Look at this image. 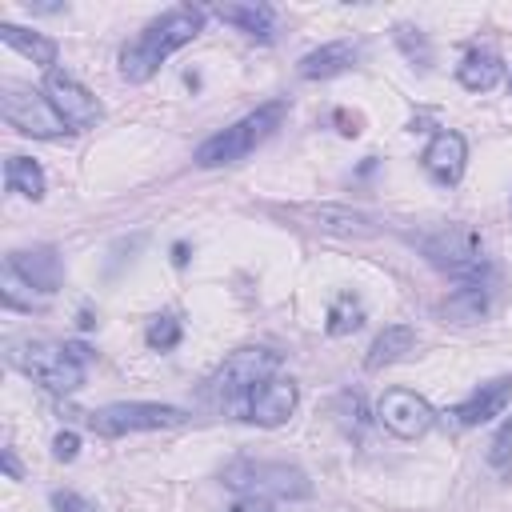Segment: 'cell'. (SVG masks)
Instances as JSON below:
<instances>
[{"instance_id": "cell-1", "label": "cell", "mask_w": 512, "mask_h": 512, "mask_svg": "<svg viewBox=\"0 0 512 512\" xmlns=\"http://www.w3.org/2000/svg\"><path fill=\"white\" fill-rule=\"evenodd\" d=\"M200 28H204V12L200 8H192V4L168 8L132 44H124V52H120V76L128 84H148L176 48H184V44H192L200 36Z\"/></svg>"}, {"instance_id": "cell-2", "label": "cell", "mask_w": 512, "mask_h": 512, "mask_svg": "<svg viewBox=\"0 0 512 512\" xmlns=\"http://www.w3.org/2000/svg\"><path fill=\"white\" fill-rule=\"evenodd\" d=\"M284 112H288L284 100H268V104H260L256 112H248V116H240L236 124H228L224 132L208 136V140L196 148V156H192L196 168H220V164H236V160H244L248 152H256V148L280 128Z\"/></svg>"}, {"instance_id": "cell-3", "label": "cell", "mask_w": 512, "mask_h": 512, "mask_svg": "<svg viewBox=\"0 0 512 512\" xmlns=\"http://www.w3.org/2000/svg\"><path fill=\"white\" fill-rule=\"evenodd\" d=\"M224 484L244 496H264V500H308L312 480L304 468L284 464V460H252L240 456L224 468Z\"/></svg>"}, {"instance_id": "cell-4", "label": "cell", "mask_w": 512, "mask_h": 512, "mask_svg": "<svg viewBox=\"0 0 512 512\" xmlns=\"http://www.w3.org/2000/svg\"><path fill=\"white\" fill-rule=\"evenodd\" d=\"M8 364L44 384L48 392H76L84 384V364L68 352V344L48 340H8Z\"/></svg>"}, {"instance_id": "cell-5", "label": "cell", "mask_w": 512, "mask_h": 512, "mask_svg": "<svg viewBox=\"0 0 512 512\" xmlns=\"http://www.w3.org/2000/svg\"><path fill=\"white\" fill-rule=\"evenodd\" d=\"M424 256L432 268H440L444 276L460 280V284H480L488 272L484 260V240L468 228V224H444L432 236H424Z\"/></svg>"}, {"instance_id": "cell-6", "label": "cell", "mask_w": 512, "mask_h": 512, "mask_svg": "<svg viewBox=\"0 0 512 512\" xmlns=\"http://www.w3.org/2000/svg\"><path fill=\"white\" fill-rule=\"evenodd\" d=\"M276 368H280V352H276V348H264V344H256V348H236V352L216 368V376L208 380V396L220 400V404H236V400L248 404V396H252L264 380H272Z\"/></svg>"}, {"instance_id": "cell-7", "label": "cell", "mask_w": 512, "mask_h": 512, "mask_svg": "<svg viewBox=\"0 0 512 512\" xmlns=\"http://www.w3.org/2000/svg\"><path fill=\"white\" fill-rule=\"evenodd\" d=\"M188 420L184 408L176 404H156V400H120L104 404L88 416L92 432L100 436H128V432H156V428H180Z\"/></svg>"}, {"instance_id": "cell-8", "label": "cell", "mask_w": 512, "mask_h": 512, "mask_svg": "<svg viewBox=\"0 0 512 512\" xmlns=\"http://www.w3.org/2000/svg\"><path fill=\"white\" fill-rule=\"evenodd\" d=\"M0 112L8 120V128H16L20 136H36V140H56L64 132H72L64 124V116L52 108V100L44 92H28V88H4L0 96Z\"/></svg>"}, {"instance_id": "cell-9", "label": "cell", "mask_w": 512, "mask_h": 512, "mask_svg": "<svg viewBox=\"0 0 512 512\" xmlns=\"http://www.w3.org/2000/svg\"><path fill=\"white\" fill-rule=\"evenodd\" d=\"M44 96L52 100V108L64 116V124H68L72 132H80V128H96L100 116H104L100 100H96L72 72H64V68L44 72Z\"/></svg>"}, {"instance_id": "cell-10", "label": "cell", "mask_w": 512, "mask_h": 512, "mask_svg": "<svg viewBox=\"0 0 512 512\" xmlns=\"http://www.w3.org/2000/svg\"><path fill=\"white\" fill-rule=\"evenodd\" d=\"M376 420L392 436H400V440H420L436 424V412H432V404L420 392H412V388H388L376 400Z\"/></svg>"}, {"instance_id": "cell-11", "label": "cell", "mask_w": 512, "mask_h": 512, "mask_svg": "<svg viewBox=\"0 0 512 512\" xmlns=\"http://www.w3.org/2000/svg\"><path fill=\"white\" fill-rule=\"evenodd\" d=\"M296 404H300L296 380H292V376H272V380H264V384L248 396L244 416H248L252 424H260V428H280V424L292 420Z\"/></svg>"}, {"instance_id": "cell-12", "label": "cell", "mask_w": 512, "mask_h": 512, "mask_svg": "<svg viewBox=\"0 0 512 512\" xmlns=\"http://www.w3.org/2000/svg\"><path fill=\"white\" fill-rule=\"evenodd\" d=\"M4 268H12V272H16L32 292H40V296H52V292L60 288V280H64V264H60L56 248H48V244L8 252V256H4Z\"/></svg>"}, {"instance_id": "cell-13", "label": "cell", "mask_w": 512, "mask_h": 512, "mask_svg": "<svg viewBox=\"0 0 512 512\" xmlns=\"http://www.w3.org/2000/svg\"><path fill=\"white\" fill-rule=\"evenodd\" d=\"M512 400V376H496L488 384H480L472 396H464L448 416L460 424V428H480L488 420H496Z\"/></svg>"}, {"instance_id": "cell-14", "label": "cell", "mask_w": 512, "mask_h": 512, "mask_svg": "<svg viewBox=\"0 0 512 512\" xmlns=\"http://www.w3.org/2000/svg\"><path fill=\"white\" fill-rule=\"evenodd\" d=\"M420 164H424V172H428L436 184H456V180L464 176V164H468V144H464V136L452 132V128H440V132L428 140Z\"/></svg>"}, {"instance_id": "cell-15", "label": "cell", "mask_w": 512, "mask_h": 512, "mask_svg": "<svg viewBox=\"0 0 512 512\" xmlns=\"http://www.w3.org/2000/svg\"><path fill=\"white\" fill-rule=\"evenodd\" d=\"M356 56H360L356 40H328V44L304 52L300 64H296V72H300L304 80H332V76L348 72V68L356 64Z\"/></svg>"}, {"instance_id": "cell-16", "label": "cell", "mask_w": 512, "mask_h": 512, "mask_svg": "<svg viewBox=\"0 0 512 512\" xmlns=\"http://www.w3.org/2000/svg\"><path fill=\"white\" fill-rule=\"evenodd\" d=\"M212 16L232 24V28H240L252 40H264V44L276 36V12L268 4H256V0H248V4H220V8H212Z\"/></svg>"}, {"instance_id": "cell-17", "label": "cell", "mask_w": 512, "mask_h": 512, "mask_svg": "<svg viewBox=\"0 0 512 512\" xmlns=\"http://www.w3.org/2000/svg\"><path fill=\"white\" fill-rule=\"evenodd\" d=\"M0 40L12 48V52H20L24 60H32L36 68H44V72H52V64H56V40L52 36H44V32H32V28H20V24H0Z\"/></svg>"}, {"instance_id": "cell-18", "label": "cell", "mask_w": 512, "mask_h": 512, "mask_svg": "<svg viewBox=\"0 0 512 512\" xmlns=\"http://www.w3.org/2000/svg\"><path fill=\"white\" fill-rule=\"evenodd\" d=\"M456 80H460L468 92H488V88H496V84L504 80V60H500V52H496V48H472V52L460 60V68H456Z\"/></svg>"}, {"instance_id": "cell-19", "label": "cell", "mask_w": 512, "mask_h": 512, "mask_svg": "<svg viewBox=\"0 0 512 512\" xmlns=\"http://www.w3.org/2000/svg\"><path fill=\"white\" fill-rule=\"evenodd\" d=\"M412 348H416V332H412L408 324H388V328L372 340V348H368V356H364V368H368V372H380V368L404 360Z\"/></svg>"}, {"instance_id": "cell-20", "label": "cell", "mask_w": 512, "mask_h": 512, "mask_svg": "<svg viewBox=\"0 0 512 512\" xmlns=\"http://www.w3.org/2000/svg\"><path fill=\"white\" fill-rule=\"evenodd\" d=\"M312 224L320 232H332V236H360L368 232V216L364 212H352L344 204H320V208H308Z\"/></svg>"}, {"instance_id": "cell-21", "label": "cell", "mask_w": 512, "mask_h": 512, "mask_svg": "<svg viewBox=\"0 0 512 512\" xmlns=\"http://www.w3.org/2000/svg\"><path fill=\"white\" fill-rule=\"evenodd\" d=\"M4 180H8V188H12L16 196H24V200H40L44 188H48L40 164L28 160V156H8V160H4Z\"/></svg>"}, {"instance_id": "cell-22", "label": "cell", "mask_w": 512, "mask_h": 512, "mask_svg": "<svg viewBox=\"0 0 512 512\" xmlns=\"http://www.w3.org/2000/svg\"><path fill=\"white\" fill-rule=\"evenodd\" d=\"M444 312H448L456 324H472V320H480V316L488 312V292H484V284H464V288H456V292L448 296Z\"/></svg>"}, {"instance_id": "cell-23", "label": "cell", "mask_w": 512, "mask_h": 512, "mask_svg": "<svg viewBox=\"0 0 512 512\" xmlns=\"http://www.w3.org/2000/svg\"><path fill=\"white\" fill-rule=\"evenodd\" d=\"M364 324V304H360V296L356 292H340L336 300H332V308H328V336H352L356 328Z\"/></svg>"}, {"instance_id": "cell-24", "label": "cell", "mask_w": 512, "mask_h": 512, "mask_svg": "<svg viewBox=\"0 0 512 512\" xmlns=\"http://www.w3.org/2000/svg\"><path fill=\"white\" fill-rule=\"evenodd\" d=\"M180 336H184V328H180V320H176L172 312H160V316H152V320H148V332H144L148 348H156V352H168V348H176V344H180Z\"/></svg>"}, {"instance_id": "cell-25", "label": "cell", "mask_w": 512, "mask_h": 512, "mask_svg": "<svg viewBox=\"0 0 512 512\" xmlns=\"http://www.w3.org/2000/svg\"><path fill=\"white\" fill-rule=\"evenodd\" d=\"M0 296H4V304L8 308H20V312H32V304H36V296H32V288L12 272V268H4V280H0Z\"/></svg>"}, {"instance_id": "cell-26", "label": "cell", "mask_w": 512, "mask_h": 512, "mask_svg": "<svg viewBox=\"0 0 512 512\" xmlns=\"http://www.w3.org/2000/svg\"><path fill=\"white\" fill-rule=\"evenodd\" d=\"M396 44L408 52V60L412 64H420V68H428V60H432V52H428V40L416 32V40H412V28H396Z\"/></svg>"}, {"instance_id": "cell-27", "label": "cell", "mask_w": 512, "mask_h": 512, "mask_svg": "<svg viewBox=\"0 0 512 512\" xmlns=\"http://www.w3.org/2000/svg\"><path fill=\"white\" fill-rule=\"evenodd\" d=\"M508 456H512V420H504V424H500V432L492 436V444H488V464L504 468V464H508Z\"/></svg>"}, {"instance_id": "cell-28", "label": "cell", "mask_w": 512, "mask_h": 512, "mask_svg": "<svg viewBox=\"0 0 512 512\" xmlns=\"http://www.w3.org/2000/svg\"><path fill=\"white\" fill-rule=\"evenodd\" d=\"M52 512H96V504H88L80 492L72 488H56L52 492Z\"/></svg>"}, {"instance_id": "cell-29", "label": "cell", "mask_w": 512, "mask_h": 512, "mask_svg": "<svg viewBox=\"0 0 512 512\" xmlns=\"http://www.w3.org/2000/svg\"><path fill=\"white\" fill-rule=\"evenodd\" d=\"M52 456L60 460V464H68V460H76L80 456V436L68 428V432H56V440H52Z\"/></svg>"}, {"instance_id": "cell-30", "label": "cell", "mask_w": 512, "mask_h": 512, "mask_svg": "<svg viewBox=\"0 0 512 512\" xmlns=\"http://www.w3.org/2000/svg\"><path fill=\"white\" fill-rule=\"evenodd\" d=\"M228 512H276V508H272V500H264V496H240Z\"/></svg>"}, {"instance_id": "cell-31", "label": "cell", "mask_w": 512, "mask_h": 512, "mask_svg": "<svg viewBox=\"0 0 512 512\" xmlns=\"http://www.w3.org/2000/svg\"><path fill=\"white\" fill-rule=\"evenodd\" d=\"M4 472H8V480H20V464H16L12 448H4Z\"/></svg>"}, {"instance_id": "cell-32", "label": "cell", "mask_w": 512, "mask_h": 512, "mask_svg": "<svg viewBox=\"0 0 512 512\" xmlns=\"http://www.w3.org/2000/svg\"><path fill=\"white\" fill-rule=\"evenodd\" d=\"M172 264H176V268L188 264V244H172Z\"/></svg>"}]
</instances>
